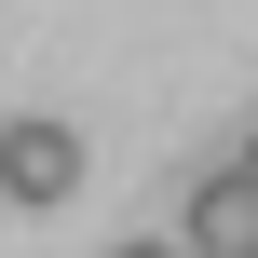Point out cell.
Instances as JSON below:
<instances>
[{
    "mask_svg": "<svg viewBox=\"0 0 258 258\" xmlns=\"http://www.w3.org/2000/svg\"><path fill=\"white\" fill-rule=\"evenodd\" d=\"M68 190H82V136L41 122V109L0 122V204H68Z\"/></svg>",
    "mask_w": 258,
    "mask_h": 258,
    "instance_id": "6da1fadb",
    "label": "cell"
},
{
    "mask_svg": "<svg viewBox=\"0 0 258 258\" xmlns=\"http://www.w3.org/2000/svg\"><path fill=\"white\" fill-rule=\"evenodd\" d=\"M122 258H190V245H122Z\"/></svg>",
    "mask_w": 258,
    "mask_h": 258,
    "instance_id": "3957f363",
    "label": "cell"
},
{
    "mask_svg": "<svg viewBox=\"0 0 258 258\" xmlns=\"http://www.w3.org/2000/svg\"><path fill=\"white\" fill-rule=\"evenodd\" d=\"M245 177H258V136H245Z\"/></svg>",
    "mask_w": 258,
    "mask_h": 258,
    "instance_id": "277c9868",
    "label": "cell"
},
{
    "mask_svg": "<svg viewBox=\"0 0 258 258\" xmlns=\"http://www.w3.org/2000/svg\"><path fill=\"white\" fill-rule=\"evenodd\" d=\"M177 245H190V258H258V177H245V163H218V177L177 204Z\"/></svg>",
    "mask_w": 258,
    "mask_h": 258,
    "instance_id": "7a4b0ae2",
    "label": "cell"
}]
</instances>
